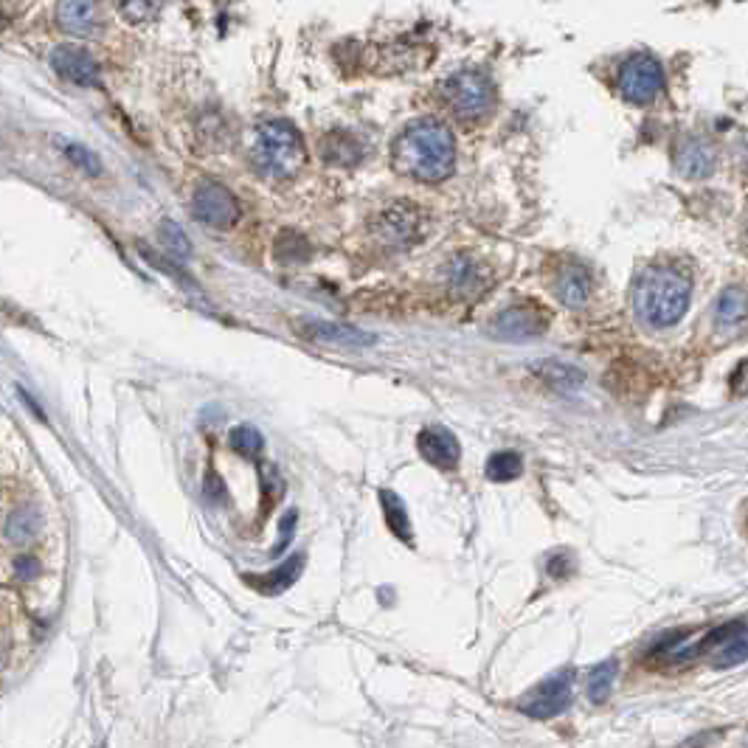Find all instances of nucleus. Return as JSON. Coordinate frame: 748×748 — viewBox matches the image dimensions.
I'll use <instances>...</instances> for the list:
<instances>
[{"mask_svg": "<svg viewBox=\"0 0 748 748\" xmlns=\"http://www.w3.org/2000/svg\"><path fill=\"white\" fill-rule=\"evenodd\" d=\"M17 574H20L23 580H31V577H37V574H40V566H37V560H34V557H20V560H17Z\"/></svg>", "mask_w": 748, "mask_h": 748, "instance_id": "nucleus-26", "label": "nucleus"}, {"mask_svg": "<svg viewBox=\"0 0 748 748\" xmlns=\"http://www.w3.org/2000/svg\"><path fill=\"white\" fill-rule=\"evenodd\" d=\"M616 675H619V664H616V659L602 661V664H597V667L591 670V678H588V698H591V704H605V701L611 698Z\"/></svg>", "mask_w": 748, "mask_h": 748, "instance_id": "nucleus-20", "label": "nucleus"}, {"mask_svg": "<svg viewBox=\"0 0 748 748\" xmlns=\"http://www.w3.org/2000/svg\"><path fill=\"white\" fill-rule=\"evenodd\" d=\"M40 526H43L40 509L37 507L17 509L15 515L9 518V524H6V538L12 540V543H31V540L40 535Z\"/></svg>", "mask_w": 748, "mask_h": 748, "instance_id": "nucleus-18", "label": "nucleus"}, {"mask_svg": "<svg viewBox=\"0 0 748 748\" xmlns=\"http://www.w3.org/2000/svg\"><path fill=\"white\" fill-rule=\"evenodd\" d=\"M380 501H383V512H386V524L389 529L403 540V543H414V535H411V521H408V512H405V504L400 501V495L394 490H383L380 493Z\"/></svg>", "mask_w": 748, "mask_h": 748, "instance_id": "nucleus-19", "label": "nucleus"}, {"mask_svg": "<svg viewBox=\"0 0 748 748\" xmlns=\"http://www.w3.org/2000/svg\"><path fill=\"white\" fill-rule=\"evenodd\" d=\"M417 225H419V214L417 209H411V206H394L386 214V220H383V231H386V237L389 242H405L417 240Z\"/></svg>", "mask_w": 748, "mask_h": 748, "instance_id": "nucleus-16", "label": "nucleus"}, {"mask_svg": "<svg viewBox=\"0 0 748 748\" xmlns=\"http://www.w3.org/2000/svg\"><path fill=\"white\" fill-rule=\"evenodd\" d=\"M65 155H68L71 164H76L82 172H88V175H99V172H102L99 158L90 150H85V147H79V144H68V147H65Z\"/></svg>", "mask_w": 748, "mask_h": 748, "instance_id": "nucleus-25", "label": "nucleus"}, {"mask_svg": "<svg viewBox=\"0 0 748 748\" xmlns=\"http://www.w3.org/2000/svg\"><path fill=\"white\" fill-rule=\"evenodd\" d=\"M192 211L200 223L211 225V228H231L240 217V206L237 197L225 189L217 180H203L192 195Z\"/></svg>", "mask_w": 748, "mask_h": 748, "instance_id": "nucleus-7", "label": "nucleus"}, {"mask_svg": "<svg viewBox=\"0 0 748 748\" xmlns=\"http://www.w3.org/2000/svg\"><path fill=\"white\" fill-rule=\"evenodd\" d=\"M715 147L704 138H687L678 152V172L689 180H704L715 172Z\"/></svg>", "mask_w": 748, "mask_h": 748, "instance_id": "nucleus-12", "label": "nucleus"}, {"mask_svg": "<svg viewBox=\"0 0 748 748\" xmlns=\"http://www.w3.org/2000/svg\"><path fill=\"white\" fill-rule=\"evenodd\" d=\"M254 161L268 178H293L304 166V147L296 127L285 119H268L256 127Z\"/></svg>", "mask_w": 748, "mask_h": 748, "instance_id": "nucleus-3", "label": "nucleus"}, {"mask_svg": "<svg viewBox=\"0 0 748 748\" xmlns=\"http://www.w3.org/2000/svg\"><path fill=\"white\" fill-rule=\"evenodd\" d=\"M301 566H304V557L301 554H293L290 560H285L279 569L268 571L265 577H256V580H248V583H254V588L259 591H265V594H279V591H287L290 585L299 580Z\"/></svg>", "mask_w": 748, "mask_h": 748, "instance_id": "nucleus-17", "label": "nucleus"}, {"mask_svg": "<svg viewBox=\"0 0 748 748\" xmlns=\"http://www.w3.org/2000/svg\"><path fill=\"white\" fill-rule=\"evenodd\" d=\"M419 453L425 456V462H431L439 470H456V464L462 459V445L459 439L450 434L448 428H425L417 436Z\"/></svg>", "mask_w": 748, "mask_h": 748, "instance_id": "nucleus-11", "label": "nucleus"}, {"mask_svg": "<svg viewBox=\"0 0 748 748\" xmlns=\"http://www.w3.org/2000/svg\"><path fill=\"white\" fill-rule=\"evenodd\" d=\"M549 327V318L543 310L532 307V304H518V307H509L504 313L495 318L493 330L501 335V338H509V341H526V338H538L540 332Z\"/></svg>", "mask_w": 748, "mask_h": 748, "instance_id": "nucleus-9", "label": "nucleus"}, {"mask_svg": "<svg viewBox=\"0 0 748 748\" xmlns=\"http://www.w3.org/2000/svg\"><path fill=\"white\" fill-rule=\"evenodd\" d=\"M161 242L166 245V251L172 256H178V259H189L192 256V242L183 234V228L178 223H172V220L161 223Z\"/></svg>", "mask_w": 748, "mask_h": 748, "instance_id": "nucleus-24", "label": "nucleus"}, {"mask_svg": "<svg viewBox=\"0 0 748 748\" xmlns=\"http://www.w3.org/2000/svg\"><path fill=\"white\" fill-rule=\"evenodd\" d=\"M51 68L74 82V85H82V88H96L99 85V65L90 57L85 48H76V45H57L51 51Z\"/></svg>", "mask_w": 748, "mask_h": 748, "instance_id": "nucleus-8", "label": "nucleus"}, {"mask_svg": "<svg viewBox=\"0 0 748 748\" xmlns=\"http://www.w3.org/2000/svg\"><path fill=\"white\" fill-rule=\"evenodd\" d=\"M692 282L675 268H647L633 290V307L650 330L675 327L689 307Z\"/></svg>", "mask_w": 748, "mask_h": 748, "instance_id": "nucleus-2", "label": "nucleus"}, {"mask_svg": "<svg viewBox=\"0 0 748 748\" xmlns=\"http://www.w3.org/2000/svg\"><path fill=\"white\" fill-rule=\"evenodd\" d=\"M718 324L720 327H726V330H734V327H740L743 321H746V293L740 290V287H729L718 301Z\"/></svg>", "mask_w": 748, "mask_h": 748, "instance_id": "nucleus-21", "label": "nucleus"}, {"mask_svg": "<svg viewBox=\"0 0 748 748\" xmlns=\"http://www.w3.org/2000/svg\"><path fill=\"white\" fill-rule=\"evenodd\" d=\"M228 442H231V448L237 450L240 456H248V459L259 456V450H262V445H265L262 434H259L256 428H251V425H240V428H234L231 436H228Z\"/></svg>", "mask_w": 748, "mask_h": 748, "instance_id": "nucleus-23", "label": "nucleus"}, {"mask_svg": "<svg viewBox=\"0 0 748 748\" xmlns=\"http://www.w3.org/2000/svg\"><path fill=\"white\" fill-rule=\"evenodd\" d=\"M442 96L448 99L456 116L462 119H481L495 107V85L490 74L476 71V68H464L445 79L442 85Z\"/></svg>", "mask_w": 748, "mask_h": 748, "instance_id": "nucleus-4", "label": "nucleus"}, {"mask_svg": "<svg viewBox=\"0 0 748 748\" xmlns=\"http://www.w3.org/2000/svg\"><path fill=\"white\" fill-rule=\"evenodd\" d=\"M391 161L400 175L422 180V183H439L448 178L456 166L453 133L436 119L414 121L397 135Z\"/></svg>", "mask_w": 748, "mask_h": 748, "instance_id": "nucleus-1", "label": "nucleus"}, {"mask_svg": "<svg viewBox=\"0 0 748 748\" xmlns=\"http://www.w3.org/2000/svg\"><path fill=\"white\" fill-rule=\"evenodd\" d=\"M304 341L313 344H332V346H372L374 335L363 332L358 327H346V324H332V321H299L296 324Z\"/></svg>", "mask_w": 748, "mask_h": 748, "instance_id": "nucleus-10", "label": "nucleus"}, {"mask_svg": "<svg viewBox=\"0 0 748 748\" xmlns=\"http://www.w3.org/2000/svg\"><path fill=\"white\" fill-rule=\"evenodd\" d=\"M664 90L661 62L650 54H636L619 68V93L633 105H650Z\"/></svg>", "mask_w": 748, "mask_h": 748, "instance_id": "nucleus-6", "label": "nucleus"}, {"mask_svg": "<svg viewBox=\"0 0 748 748\" xmlns=\"http://www.w3.org/2000/svg\"><path fill=\"white\" fill-rule=\"evenodd\" d=\"M554 293L566 307H583L588 296H591V276L588 270L580 265H569L557 273L554 279Z\"/></svg>", "mask_w": 748, "mask_h": 748, "instance_id": "nucleus-14", "label": "nucleus"}, {"mask_svg": "<svg viewBox=\"0 0 748 748\" xmlns=\"http://www.w3.org/2000/svg\"><path fill=\"white\" fill-rule=\"evenodd\" d=\"M532 374L538 377L540 383H546L549 389L563 391V394H574L583 389L585 374L577 366H569L563 360H538L532 366Z\"/></svg>", "mask_w": 748, "mask_h": 748, "instance_id": "nucleus-13", "label": "nucleus"}, {"mask_svg": "<svg viewBox=\"0 0 748 748\" xmlns=\"http://www.w3.org/2000/svg\"><path fill=\"white\" fill-rule=\"evenodd\" d=\"M571 701H574V670L563 667L549 678H543L535 689H529L518 701V709L535 720H552L563 715Z\"/></svg>", "mask_w": 748, "mask_h": 748, "instance_id": "nucleus-5", "label": "nucleus"}, {"mask_svg": "<svg viewBox=\"0 0 748 748\" xmlns=\"http://www.w3.org/2000/svg\"><path fill=\"white\" fill-rule=\"evenodd\" d=\"M524 459L515 450H498L487 462V479L490 481H512L521 476Z\"/></svg>", "mask_w": 748, "mask_h": 748, "instance_id": "nucleus-22", "label": "nucleus"}, {"mask_svg": "<svg viewBox=\"0 0 748 748\" xmlns=\"http://www.w3.org/2000/svg\"><path fill=\"white\" fill-rule=\"evenodd\" d=\"M57 23L62 29L71 31L76 37H88L99 26L96 17V6L93 3H76V0H65L57 6Z\"/></svg>", "mask_w": 748, "mask_h": 748, "instance_id": "nucleus-15", "label": "nucleus"}]
</instances>
